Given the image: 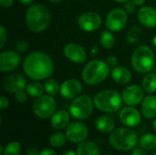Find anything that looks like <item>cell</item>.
I'll return each mask as SVG.
<instances>
[{
	"instance_id": "6da1fadb",
	"label": "cell",
	"mask_w": 156,
	"mask_h": 155,
	"mask_svg": "<svg viewBox=\"0 0 156 155\" xmlns=\"http://www.w3.org/2000/svg\"><path fill=\"white\" fill-rule=\"evenodd\" d=\"M25 74L33 80L48 79L54 70L51 58L43 51H33L29 53L23 61Z\"/></svg>"
},
{
	"instance_id": "7a4b0ae2",
	"label": "cell",
	"mask_w": 156,
	"mask_h": 155,
	"mask_svg": "<svg viewBox=\"0 0 156 155\" xmlns=\"http://www.w3.org/2000/svg\"><path fill=\"white\" fill-rule=\"evenodd\" d=\"M51 15L47 6L41 4L31 5L26 12L27 27L34 33L43 32L49 25Z\"/></svg>"
},
{
	"instance_id": "3957f363",
	"label": "cell",
	"mask_w": 156,
	"mask_h": 155,
	"mask_svg": "<svg viewBox=\"0 0 156 155\" xmlns=\"http://www.w3.org/2000/svg\"><path fill=\"white\" fill-rule=\"evenodd\" d=\"M110 67L105 61L92 59L82 70V79L88 85H97L105 80L110 74Z\"/></svg>"
},
{
	"instance_id": "277c9868",
	"label": "cell",
	"mask_w": 156,
	"mask_h": 155,
	"mask_svg": "<svg viewBox=\"0 0 156 155\" xmlns=\"http://www.w3.org/2000/svg\"><path fill=\"white\" fill-rule=\"evenodd\" d=\"M109 142L114 149L126 152L134 149L138 143V136L130 127H123L114 130L109 137Z\"/></svg>"
},
{
	"instance_id": "5b68a950",
	"label": "cell",
	"mask_w": 156,
	"mask_h": 155,
	"mask_svg": "<svg viewBox=\"0 0 156 155\" xmlns=\"http://www.w3.org/2000/svg\"><path fill=\"white\" fill-rule=\"evenodd\" d=\"M95 107L104 112H116L118 111L122 105V96L114 90H105L98 92L94 99Z\"/></svg>"
},
{
	"instance_id": "8992f818",
	"label": "cell",
	"mask_w": 156,
	"mask_h": 155,
	"mask_svg": "<svg viewBox=\"0 0 156 155\" xmlns=\"http://www.w3.org/2000/svg\"><path fill=\"white\" fill-rule=\"evenodd\" d=\"M131 63L133 69L140 73L150 72L155 63V57L153 49L148 46H139L132 55Z\"/></svg>"
},
{
	"instance_id": "52a82bcc",
	"label": "cell",
	"mask_w": 156,
	"mask_h": 155,
	"mask_svg": "<svg viewBox=\"0 0 156 155\" xmlns=\"http://www.w3.org/2000/svg\"><path fill=\"white\" fill-rule=\"evenodd\" d=\"M94 106V101L90 96L80 95L69 105V113L77 120H86L91 115Z\"/></svg>"
},
{
	"instance_id": "ba28073f",
	"label": "cell",
	"mask_w": 156,
	"mask_h": 155,
	"mask_svg": "<svg viewBox=\"0 0 156 155\" xmlns=\"http://www.w3.org/2000/svg\"><path fill=\"white\" fill-rule=\"evenodd\" d=\"M57 110V101L54 96L43 94L36 99L33 103V111L36 116L40 119L50 118Z\"/></svg>"
},
{
	"instance_id": "9c48e42d",
	"label": "cell",
	"mask_w": 156,
	"mask_h": 155,
	"mask_svg": "<svg viewBox=\"0 0 156 155\" xmlns=\"http://www.w3.org/2000/svg\"><path fill=\"white\" fill-rule=\"evenodd\" d=\"M128 16L123 8H113L111 10L105 19V26L107 29L112 32H120L124 29L127 25Z\"/></svg>"
},
{
	"instance_id": "30bf717a",
	"label": "cell",
	"mask_w": 156,
	"mask_h": 155,
	"mask_svg": "<svg viewBox=\"0 0 156 155\" xmlns=\"http://www.w3.org/2000/svg\"><path fill=\"white\" fill-rule=\"evenodd\" d=\"M101 16L92 11L82 13L78 18L79 27L85 32H94L101 26Z\"/></svg>"
},
{
	"instance_id": "8fae6325",
	"label": "cell",
	"mask_w": 156,
	"mask_h": 155,
	"mask_svg": "<svg viewBox=\"0 0 156 155\" xmlns=\"http://www.w3.org/2000/svg\"><path fill=\"white\" fill-rule=\"evenodd\" d=\"M89 134L87 126L80 122H73L66 128V136L68 140L73 143H80L85 142Z\"/></svg>"
},
{
	"instance_id": "7c38bea8",
	"label": "cell",
	"mask_w": 156,
	"mask_h": 155,
	"mask_svg": "<svg viewBox=\"0 0 156 155\" xmlns=\"http://www.w3.org/2000/svg\"><path fill=\"white\" fill-rule=\"evenodd\" d=\"M123 102L128 106H137L144 99V90L138 85H130L125 88L122 93Z\"/></svg>"
},
{
	"instance_id": "4fadbf2b",
	"label": "cell",
	"mask_w": 156,
	"mask_h": 155,
	"mask_svg": "<svg viewBox=\"0 0 156 155\" xmlns=\"http://www.w3.org/2000/svg\"><path fill=\"white\" fill-rule=\"evenodd\" d=\"M64 56L75 64L84 63L87 59V52L85 48L77 43H68L63 48Z\"/></svg>"
},
{
	"instance_id": "5bb4252c",
	"label": "cell",
	"mask_w": 156,
	"mask_h": 155,
	"mask_svg": "<svg viewBox=\"0 0 156 155\" xmlns=\"http://www.w3.org/2000/svg\"><path fill=\"white\" fill-rule=\"evenodd\" d=\"M21 63L20 53L16 50H6L0 54V70L9 72L16 69Z\"/></svg>"
},
{
	"instance_id": "9a60e30c",
	"label": "cell",
	"mask_w": 156,
	"mask_h": 155,
	"mask_svg": "<svg viewBox=\"0 0 156 155\" xmlns=\"http://www.w3.org/2000/svg\"><path fill=\"white\" fill-rule=\"evenodd\" d=\"M119 119L123 125L130 128L138 126L142 122L141 113L133 106H128L122 109L119 114Z\"/></svg>"
},
{
	"instance_id": "2e32d148",
	"label": "cell",
	"mask_w": 156,
	"mask_h": 155,
	"mask_svg": "<svg viewBox=\"0 0 156 155\" xmlns=\"http://www.w3.org/2000/svg\"><path fill=\"white\" fill-rule=\"evenodd\" d=\"M82 85L76 79H69L60 85V95L66 100H74L80 95Z\"/></svg>"
},
{
	"instance_id": "e0dca14e",
	"label": "cell",
	"mask_w": 156,
	"mask_h": 155,
	"mask_svg": "<svg viewBox=\"0 0 156 155\" xmlns=\"http://www.w3.org/2000/svg\"><path fill=\"white\" fill-rule=\"evenodd\" d=\"M3 87L5 91L9 93H16L20 90H25L27 87V80L20 73L10 74L5 77L3 81Z\"/></svg>"
},
{
	"instance_id": "ac0fdd59",
	"label": "cell",
	"mask_w": 156,
	"mask_h": 155,
	"mask_svg": "<svg viewBox=\"0 0 156 155\" xmlns=\"http://www.w3.org/2000/svg\"><path fill=\"white\" fill-rule=\"evenodd\" d=\"M137 17L141 24L146 27L156 26V8L153 6H143L139 9Z\"/></svg>"
},
{
	"instance_id": "d6986e66",
	"label": "cell",
	"mask_w": 156,
	"mask_h": 155,
	"mask_svg": "<svg viewBox=\"0 0 156 155\" xmlns=\"http://www.w3.org/2000/svg\"><path fill=\"white\" fill-rule=\"evenodd\" d=\"M70 122V115L67 111L60 110L51 116L50 124L56 130H63L67 128Z\"/></svg>"
},
{
	"instance_id": "ffe728a7",
	"label": "cell",
	"mask_w": 156,
	"mask_h": 155,
	"mask_svg": "<svg viewBox=\"0 0 156 155\" xmlns=\"http://www.w3.org/2000/svg\"><path fill=\"white\" fill-rule=\"evenodd\" d=\"M111 76L112 79L120 85H126L132 79L131 71L123 66H118L113 68L111 72Z\"/></svg>"
},
{
	"instance_id": "44dd1931",
	"label": "cell",
	"mask_w": 156,
	"mask_h": 155,
	"mask_svg": "<svg viewBox=\"0 0 156 155\" xmlns=\"http://www.w3.org/2000/svg\"><path fill=\"white\" fill-rule=\"evenodd\" d=\"M142 112L144 118L152 120L156 117V97L148 95L142 101Z\"/></svg>"
},
{
	"instance_id": "7402d4cb",
	"label": "cell",
	"mask_w": 156,
	"mask_h": 155,
	"mask_svg": "<svg viewBox=\"0 0 156 155\" xmlns=\"http://www.w3.org/2000/svg\"><path fill=\"white\" fill-rule=\"evenodd\" d=\"M95 128L102 133L112 132L115 129V122L109 116H101L94 122Z\"/></svg>"
},
{
	"instance_id": "603a6c76",
	"label": "cell",
	"mask_w": 156,
	"mask_h": 155,
	"mask_svg": "<svg viewBox=\"0 0 156 155\" xmlns=\"http://www.w3.org/2000/svg\"><path fill=\"white\" fill-rule=\"evenodd\" d=\"M78 155H100L99 146L90 141L82 142L79 144L77 148Z\"/></svg>"
},
{
	"instance_id": "cb8c5ba5",
	"label": "cell",
	"mask_w": 156,
	"mask_h": 155,
	"mask_svg": "<svg viewBox=\"0 0 156 155\" xmlns=\"http://www.w3.org/2000/svg\"><path fill=\"white\" fill-rule=\"evenodd\" d=\"M116 39L112 32L109 29L103 30L101 35H100V44L101 45L102 48L106 49L112 48L115 45Z\"/></svg>"
},
{
	"instance_id": "d4e9b609",
	"label": "cell",
	"mask_w": 156,
	"mask_h": 155,
	"mask_svg": "<svg viewBox=\"0 0 156 155\" xmlns=\"http://www.w3.org/2000/svg\"><path fill=\"white\" fill-rule=\"evenodd\" d=\"M26 91L27 92V94L32 97V98H38L40 96H42L44 94V90H45V87L38 82L37 80H35L33 82H30L28 84H27L26 87Z\"/></svg>"
},
{
	"instance_id": "484cf974",
	"label": "cell",
	"mask_w": 156,
	"mask_h": 155,
	"mask_svg": "<svg viewBox=\"0 0 156 155\" xmlns=\"http://www.w3.org/2000/svg\"><path fill=\"white\" fill-rule=\"evenodd\" d=\"M142 86L143 89L144 90V91H146L147 93H154L156 91V75L154 73H147L144 79H143V82H142Z\"/></svg>"
},
{
	"instance_id": "4316f807",
	"label": "cell",
	"mask_w": 156,
	"mask_h": 155,
	"mask_svg": "<svg viewBox=\"0 0 156 155\" xmlns=\"http://www.w3.org/2000/svg\"><path fill=\"white\" fill-rule=\"evenodd\" d=\"M139 145L147 151L156 149V135L153 133L144 134L139 140Z\"/></svg>"
},
{
	"instance_id": "83f0119b",
	"label": "cell",
	"mask_w": 156,
	"mask_h": 155,
	"mask_svg": "<svg viewBox=\"0 0 156 155\" xmlns=\"http://www.w3.org/2000/svg\"><path fill=\"white\" fill-rule=\"evenodd\" d=\"M44 87L45 91L51 96H56L60 92V85L56 79H48L44 83Z\"/></svg>"
},
{
	"instance_id": "f1b7e54d",
	"label": "cell",
	"mask_w": 156,
	"mask_h": 155,
	"mask_svg": "<svg viewBox=\"0 0 156 155\" xmlns=\"http://www.w3.org/2000/svg\"><path fill=\"white\" fill-rule=\"evenodd\" d=\"M67 139L68 138L66 134L62 132H55L49 138V144L55 148H58V147L63 146L66 143Z\"/></svg>"
},
{
	"instance_id": "f546056e",
	"label": "cell",
	"mask_w": 156,
	"mask_h": 155,
	"mask_svg": "<svg viewBox=\"0 0 156 155\" xmlns=\"http://www.w3.org/2000/svg\"><path fill=\"white\" fill-rule=\"evenodd\" d=\"M21 152V144L18 142L9 143L4 149L3 155H18Z\"/></svg>"
},
{
	"instance_id": "4dcf8cb0",
	"label": "cell",
	"mask_w": 156,
	"mask_h": 155,
	"mask_svg": "<svg viewBox=\"0 0 156 155\" xmlns=\"http://www.w3.org/2000/svg\"><path fill=\"white\" fill-rule=\"evenodd\" d=\"M141 35H142V31L139 27L137 26H133L127 33L126 35V39L129 43L131 44H134L137 43L140 38H141Z\"/></svg>"
},
{
	"instance_id": "1f68e13d",
	"label": "cell",
	"mask_w": 156,
	"mask_h": 155,
	"mask_svg": "<svg viewBox=\"0 0 156 155\" xmlns=\"http://www.w3.org/2000/svg\"><path fill=\"white\" fill-rule=\"evenodd\" d=\"M29 48V44L27 43V41L26 40H19L16 44V50L18 53H25L27 51Z\"/></svg>"
},
{
	"instance_id": "d6a6232c",
	"label": "cell",
	"mask_w": 156,
	"mask_h": 155,
	"mask_svg": "<svg viewBox=\"0 0 156 155\" xmlns=\"http://www.w3.org/2000/svg\"><path fill=\"white\" fill-rule=\"evenodd\" d=\"M27 92L26 91V90H20L18 91H16L15 93V98L16 100L19 103H24L27 101Z\"/></svg>"
},
{
	"instance_id": "836d02e7",
	"label": "cell",
	"mask_w": 156,
	"mask_h": 155,
	"mask_svg": "<svg viewBox=\"0 0 156 155\" xmlns=\"http://www.w3.org/2000/svg\"><path fill=\"white\" fill-rule=\"evenodd\" d=\"M6 40H7V32L5 26H0V48L1 49L5 47Z\"/></svg>"
},
{
	"instance_id": "e575fe53",
	"label": "cell",
	"mask_w": 156,
	"mask_h": 155,
	"mask_svg": "<svg viewBox=\"0 0 156 155\" xmlns=\"http://www.w3.org/2000/svg\"><path fill=\"white\" fill-rule=\"evenodd\" d=\"M135 6H136V5L133 2H132L131 0H128L124 3V10L127 13L133 14L135 12Z\"/></svg>"
},
{
	"instance_id": "d590c367",
	"label": "cell",
	"mask_w": 156,
	"mask_h": 155,
	"mask_svg": "<svg viewBox=\"0 0 156 155\" xmlns=\"http://www.w3.org/2000/svg\"><path fill=\"white\" fill-rule=\"evenodd\" d=\"M105 62L107 63V65H108L110 68H112V69H113V68L116 67V65H117V63H118V58H117L115 56H109V57H107Z\"/></svg>"
},
{
	"instance_id": "8d00e7d4",
	"label": "cell",
	"mask_w": 156,
	"mask_h": 155,
	"mask_svg": "<svg viewBox=\"0 0 156 155\" xmlns=\"http://www.w3.org/2000/svg\"><path fill=\"white\" fill-rule=\"evenodd\" d=\"M9 106V100L5 96H1L0 98V109L1 111H5V109H7Z\"/></svg>"
},
{
	"instance_id": "74e56055",
	"label": "cell",
	"mask_w": 156,
	"mask_h": 155,
	"mask_svg": "<svg viewBox=\"0 0 156 155\" xmlns=\"http://www.w3.org/2000/svg\"><path fill=\"white\" fill-rule=\"evenodd\" d=\"M147 150L144 149V148H134L133 150V153H132V155H148Z\"/></svg>"
},
{
	"instance_id": "f35d334b",
	"label": "cell",
	"mask_w": 156,
	"mask_h": 155,
	"mask_svg": "<svg viewBox=\"0 0 156 155\" xmlns=\"http://www.w3.org/2000/svg\"><path fill=\"white\" fill-rule=\"evenodd\" d=\"M39 155H57V153L52 149H44L39 153Z\"/></svg>"
},
{
	"instance_id": "ab89813d",
	"label": "cell",
	"mask_w": 156,
	"mask_h": 155,
	"mask_svg": "<svg viewBox=\"0 0 156 155\" xmlns=\"http://www.w3.org/2000/svg\"><path fill=\"white\" fill-rule=\"evenodd\" d=\"M14 3V0H0V4L3 7H10Z\"/></svg>"
},
{
	"instance_id": "60d3db41",
	"label": "cell",
	"mask_w": 156,
	"mask_h": 155,
	"mask_svg": "<svg viewBox=\"0 0 156 155\" xmlns=\"http://www.w3.org/2000/svg\"><path fill=\"white\" fill-rule=\"evenodd\" d=\"M27 155H39L38 150L35 147H29L27 150Z\"/></svg>"
},
{
	"instance_id": "b9f144b4",
	"label": "cell",
	"mask_w": 156,
	"mask_h": 155,
	"mask_svg": "<svg viewBox=\"0 0 156 155\" xmlns=\"http://www.w3.org/2000/svg\"><path fill=\"white\" fill-rule=\"evenodd\" d=\"M19 3L23 4V5H31L33 3L34 0H17Z\"/></svg>"
},
{
	"instance_id": "7bdbcfd3",
	"label": "cell",
	"mask_w": 156,
	"mask_h": 155,
	"mask_svg": "<svg viewBox=\"0 0 156 155\" xmlns=\"http://www.w3.org/2000/svg\"><path fill=\"white\" fill-rule=\"evenodd\" d=\"M132 2H133L136 5H143L146 0H131Z\"/></svg>"
},
{
	"instance_id": "ee69618b",
	"label": "cell",
	"mask_w": 156,
	"mask_h": 155,
	"mask_svg": "<svg viewBox=\"0 0 156 155\" xmlns=\"http://www.w3.org/2000/svg\"><path fill=\"white\" fill-rule=\"evenodd\" d=\"M63 155H78L77 153H75L74 152H72V151H67V152H65Z\"/></svg>"
},
{
	"instance_id": "f6af8a7d",
	"label": "cell",
	"mask_w": 156,
	"mask_h": 155,
	"mask_svg": "<svg viewBox=\"0 0 156 155\" xmlns=\"http://www.w3.org/2000/svg\"><path fill=\"white\" fill-rule=\"evenodd\" d=\"M97 51H98V48H97V46H93V47H92V50H91L92 55L96 54V53H97Z\"/></svg>"
},
{
	"instance_id": "bcb514c9",
	"label": "cell",
	"mask_w": 156,
	"mask_h": 155,
	"mask_svg": "<svg viewBox=\"0 0 156 155\" xmlns=\"http://www.w3.org/2000/svg\"><path fill=\"white\" fill-rule=\"evenodd\" d=\"M50 3H52V4H58V3H60L62 0H48Z\"/></svg>"
},
{
	"instance_id": "7dc6e473",
	"label": "cell",
	"mask_w": 156,
	"mask_h": 155,
	"mask_svg": "<svg viewBox=\"0 0 156 155\" xmlns=\"http://www.w3.org/2000/svg\"><path fill=\"white\" fill-rule=\"evenodd\" d=\"M153 128H154V130L156 132V117L155 119L154 120V122H153Z\"/></svg>"
},
{
	"instance_id": "c3c4849f",
	"label": "cell",
	"mask_w": 156,
	"mask_h": 155,
	"mask_svg": "<svg viewBox=\"0 0 156 155\" xmlns=\"http://www.w3.org/2000/svg\"><path fill=\"white\" fill-rule=\"evenodd\" d=\"M114 1H115V2H118V3H123V4H124V3H125L126 1H128V0H114Z\"/></svg>"
},
{
	"instance_id": "681fc988",
	"label": "cell",
	"mask_w": 156,
	"mask_h": 155,
	"mask_svg": "<svg viewBox=\"0 0 156 155\" xmlns=\"http://www.w3.org/2000/svg\"><path fill=\"white\" fill-rule=\"evenodd\" d=\"M153 43H154V47L156 48V36L154 37V39H153Z\"/></svg>"
},
{
	"instance_id": "f907efd6",
	"label": "cell",
	"mask_w": 156,
	"mask_h": 155,
	"mask_svg": "<svg viewBox=\"0 0 156 155\" xmlns=\"http://www.w3.org/2000/svg\"><path fill=\"white\" fill-rule=\"evenodd\" d=\"M153 155H156V151L154 153H153Z\"/></svg>"
},
{
	"instance_id": "816d5d0a",
	"label": "cell",
	"mask_w": 156,
	"mask_h": 155,
	"mask_svg": "<svg viewBox=\"0 0 156 155\" xmlns=\"http://www.w3.org/2000/svg\"><path fill=\"white\" fill-rule=\"evenodd\" d=\"M74 1H80V0H74Z\"/></svg>"
}]
</instances>
